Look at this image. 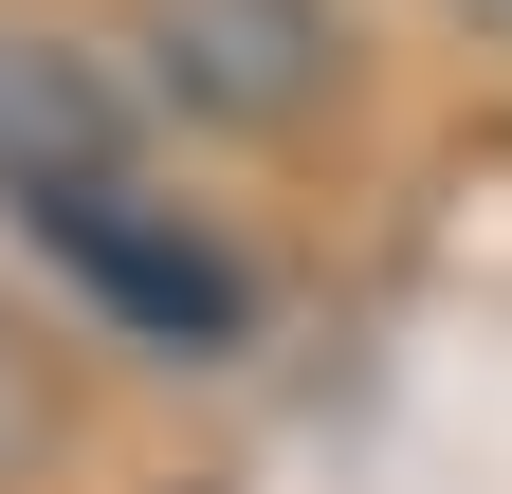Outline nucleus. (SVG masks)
I'll use <instances>...</instances> for the list:
<instances>
[{
  "label": "nucleus",
  "instance_id": "5",
  "mask_svg": "<svg viewBox=\"0 0 512 494\" xmlns=\"http://www.w3.org/2000/svg\"><path fill=\"white\" fill-rule=\"evenodd\" d=\"M476 19H512V0H476Z\"/></svg>",
  "mask_w": 512,
  "mask_h": 494
},
{
  "label": "nucleus",
  "instance_id": "2",
  "mask_svg": "<svg viewBox=\"0 0 512 494\" xmlns=\"http://www.w3.org/2000/svg\"><path fill=\"white\" fill-rule=\"evenodd\" d=\"M128 55H147V92L183 110V129H311V110L348 92L330 0H147Z\"/></svg>",
  "mask_w": 512,
  "mask_h": 494
},
{
  "label": "nucleus",
  "instance_id": "3",
  "mask_svg": "<svg viewBox=\"0 0 512 494\" xmlns=\"http://www.w3.org/2000/svg\"><path fill=\"white\" fill-rule=\"evenodd\" d=\"M92 183H128V92L92 74L74 37H19V19H0V202L55 220V202H92Z\"/></svg>",
  "mask_w": 512,
  "mask_h": 494
},
{
  "label": "nucleus",
  "instance_id": "4",
  "mask_svg": "<svg viewBox=\"0 0 512 494\" xmlns=\"http://www.w3.org/2000/svg\"><path fill=\"white\" fill-rule=\"evenodd\" d=\"M37 458V366H19V330H0V476Z\"/></svg>",
  "mask_w": 512,
  "mask_h": 494
},
{
  "label": "nucleus",
  "instance_id": "1",
  "mask_svg": "<svg viewBox=\"0 0 512 494\" xmlns=\"http://www.w3.org/2000/svg\"><path fill=\"white\" fill-rule=\"evenodd\" d=\"M37 257L74 275L128 348H165V366L256 348V275H238V238H202L183 202H128V183H92V202H55V220H37Z\"/></svg>",
  "mask_w": 512,
  "mask_h": 494
}]
</instances>
